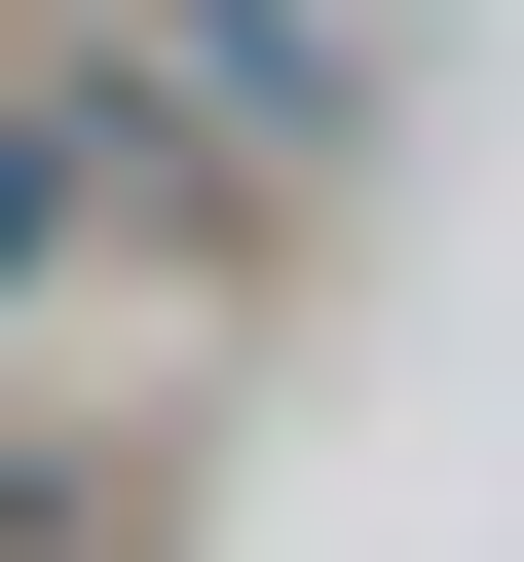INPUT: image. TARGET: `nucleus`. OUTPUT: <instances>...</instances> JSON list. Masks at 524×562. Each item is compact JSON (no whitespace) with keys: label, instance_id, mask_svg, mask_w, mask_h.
<instances>
[{"label":"nucleus","instance_id":"f257e3e1","mask_svg":"<svg viewBox=\"0 0 524 562\" xmlns=\"http://www.w3.org/2000/svg\"><path fill=\"white\" fill-rule=\"evenodd\" d=\"M225 150V188H338V0H113V150Z\"/></svg>","mask_w":524,"mask_h":562}]
</instances>
